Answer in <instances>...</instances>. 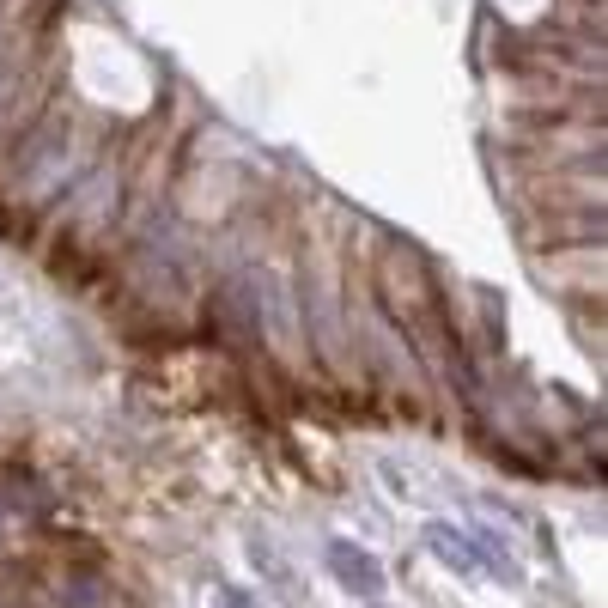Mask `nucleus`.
<instances>
[{
    "label": "nucleus",
    "instance_id": "obj_1",
    "mask_svg": "<svg viewBox=\"0 0 608 608\" xmlns=\"http://www.w3.org/2000/svg\"><path fill=\"white\" fill-rule=\"evenodd\" d=\"M329 566H335V578H341L353 596H365V602L384 596V572H377V560H371L365 548H353V542H329Z\"/></svg>",
    "mask_w": 608,
    "mask_h": 608
},
{
    "label": "nucleus",
    "instance_id": "obj_2",
    "mask_svg": "<svg viewBox=\"0 0 608 608\" xmlns=\"http://www.w3.org/2000/svg\"><path fill=\"white\" fill-rule=\"evenodd\" d=\"M426 548L444 560V566H456V572H469V578H481V554H475V542H463L450 523H426Z\"/></svg>",
    "mask_w": 608,
    "mask_h": 608
},
{
    "label": "nucleus",
    "instance_id": "obj_3",
    "mask_svg": "<svg viewBox=\"0 0 608 608\" xmlns=\"http://www.w3.org/2000/svg\"><path fill=\"white\" fill-rule=\"evenodd\" d=\"M250 560L262 566V578H268L274 590H286V596H292V578H286V560H280V554H274L268 542H250Z\"/></svg>",
    "mask_w": 608,
    "mask_h": 608
}]
</instances>
